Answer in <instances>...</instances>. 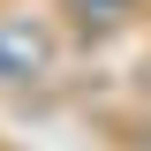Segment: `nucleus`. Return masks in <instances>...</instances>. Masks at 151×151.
Returning <instances> with one entry per match:
<instances>
[{
	"instance_id": "1",
	"label": "nucleus",
	"mask_w": 151,
	"mask_h": 151,
	"mask_svg": "<svg viewBox=\"0 0 151 151\" xmlns=\"http://www.w3.org/2000/svg\"><path fill=\"white\" fill-rule=\"evenodd\" d=\"M38 60H45V45L38 38H23V30H0V76L15 83V76H30Z\"/></svg>"
}]
</instances>
